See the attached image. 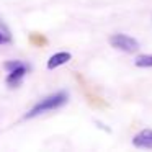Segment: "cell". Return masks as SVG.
Masks as SVG:
<instances>
[{
    "label": "cell",
    "mask_w": 152,
    "mask_h": 152,
    "mask_svg": "<svg viewBox=\"0 0 152 152\" xmlns=\"http://www.w3.org/2000/svg\"><path fill=\"white\" fill-rule=\"evenodd\" d=\"M67 102H69V92H66V90L54 92V93H51V95L44 96L43 100H39V102L25 115V119H33V118H36V116H41V115H44V113H48V111L59 110V108H62Z\"/></svg>",
    "instance_id": "obj_1"
},
{
    "label": "cell",
    "mask_w": 152,
    "mask_h": 152,
    "mask_svg": "<svg viewBox=\"0 0 152 152\" xmlns=\"http://www.w3.org/2000/svg\"><path fill=\"white\" fill-rule=\"evenodd\" d=\"M5 70H7V79H5V83H7L10 88H17L21 82H23L25 75L30 72V66L25 64L23 61H7L4 64Z\"/></svg>",
    "instance_id": "obj_2"
},
{
    "label": "cell",
    "mask_w": 152,
    "mask_h": 152,
    "mask_svg": "<svg viewBox=\"0 0 152 152\" xmlns=\"http://www.w3.org/2000/svg\"><path fill=\"white\" fill-rule=\"evenodd\" d=\"M110 46L115 48V49L121 51V53H126V54H132L139 49V41L136 38L129 36V34H124V33H115L110 36L108 39Z\"/></svg>",
    "instance_id": "obj_3"
},
{
    "label": "cell",
    "mask_w": 152,
    "mask_h": 152,
    "mask_svg": "<svg viewBox=\"0 0 152 152\" xmlns=\"http://www.w3.org/2000/svg\"><path fill=\"white\" fill-rule=\"evenodd\" d=\"M132 145L137 149H149L152 151V129H142L132 137Z\"/></svg>",
    "instance_id": "obj_4"
},
{
    "label": "cell",
    "mask_w": 152,
    "mask_h": 152,
    "mask_svg": "<svg viewBox=\"0 0 152 152\" xmlns=\"http://www.w3.org/2000/svg\"><path fill=\"white\" fill-rule=\"evenodd\" d=\"M70 59H72V54L70 53H67V51H59V53L53 54V56L48 59L46 67H48V70H54V69H57V67L67 64Z\"/></svg>",
    "instance_id": "obj_5"
},
{
    "label": "cell",
    "mask_w": 152,
    "mask_h": 152,
    "mask_svg": "<svg viewBox=\"0 0 152 152\" xmlns=\"http://www.w3.org/2000/svg\"><path fill=\"white\" fill-rule=\"evenodd\" d=\"M134 66L139 69H151L152 67V54H141L136 57Z\"/></svg>",
    "instance_id": "obj_6"
},
{
    "label": "cell",
    "mask_w": 152,
    "mask_h": 152,
    "mask_svg": "<svg viewBox=\"0 0 152 152\" xmlns=\"http://www.w3.org/2000/svg\"><path fill=\"white\" fill-rule=\"evenodd\" d=\"M8 43H12V34L10 33H5V31L0 30V46L8 44Z\"/></svg>",
    "instance_id": "obj_7"
}]
</instances>
